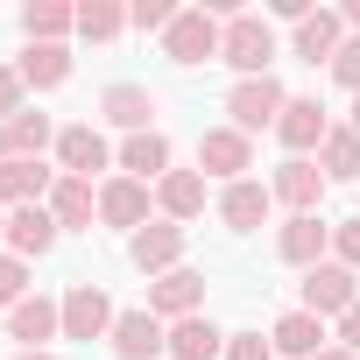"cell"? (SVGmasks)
<instances>
[{"label":"cell","mask_w":360,"mask_h":360,"mask_svg":"<svg viewBox=\"0 0 360 360\" xmlns=\"http://www.w3.org/2000/svg\"><path fill=\"white\" fill-rule=\"evenodd\" d=\"M219 43H226V29L205 8H176V22L162 29V57L169 64H205V57H219Z\"/></svg>","instance_id":"1"},{"label":"cell","mask_w":360,"mask_h":360,"mask_svg":"<svg viewBox=\"0 0 360 360\" xmlns=\"http://www.w3.org/2000/svg\"><path fill=\"white\" fill-rule=\"evenodd\" d=\"M219 57H226L240 78H269V57H276V29H269L262 15H233V22H226V43H219Z\"/></svg>","instance_id":"2"},{"label":"cell","mask_w":360,"mask_h":360,"mask_svg":"<svg viewBox=\"0 0 360 360\" xmlns=\"http://www.w3.org/2000/svg\"><path fill=\"white\" fill-rule=\"evenodd\" d=\"M283 106H290V92H283L276 78H240V85L226 92V113H233V127H240L248 141H255V127H276Z\"/></svg>","instance_id":"3"},{"label":"cell","mask_w":360,"mask_h":360,"mask_svg":"<svg viewBox=\"0 0 360 360\" xmlns=\"http://www.w3.org/2000/svg\"><path fill=\"white\" fill-rule=\"evenodd\" d=\"M198 169L240 184V169H255V141H248L240 127H205V134H198Z\"/></svg>","instance_id":"4"},{"label":"cell","mask_w":360,"mask_h":360,"mask_svg":"<svg viewBox=\"0 0 360 360\" xmlns=\"http://www.w3.org/2000/svg\"><path fill=\"white\" fill-rule=\"evenodd\" d=\"M353 304H360V283H353V269H339V262H318V269L304 276V311H311V318H332V311L346 318Z\"/></svg>","instance_id":"5"},{"label":"cell","mask_w":360,"mask_h":360,"mask_svg":"<svg viewBox=\"0 0 360 360\" xmlns=\"http://www.w3.org/2000/svg\"><path fill=\"white\" fill-rule=\"evenodd\" d=\"M113 304H106V290L99 283H78L71 297H64V339H106L113 332Z\"/></svg>","instance_id":"6"},{"label":"cell","mask_w":360,"mask_h":360,"mask_svg":"<svg viewBox=\"0 0 360 360\" xmlns=\"http://www.w3.org/2000/svg\"><path fill=\"white\" fill-rule=\"evenodd\" d=\"M198 304H205V276L198 269H169V276H155V290H148V311L155 318H198Z\"/></svg>","instance_id":"7"},{"label":"cell","mask_w":360,"mask_h":360,"mask_svg":"<svg viewBox=\"0 0 360 360\" xmlns=\"http://www.w3.org/2000/svg\"><path fill=\"white\" fill-rule=\"evenodd\" d=\"M106 339H113V353H120V360H155V353L169 346V332H162V318H155V311H120Z\"/></svg>","instance_id":"8"},{"label":"cell","mask_w":360,"mask_h":360,"mask_svg":"<svg viewBox=\"0 0 360 360\" xmlns=\"http://www.w3.org/2000/svg\"><path fill=\"white\" fill-rule=\"evenodd\" d=\"M269 191H276V198L304 219V212H318V198H325V169H318L311 155H290V162L276 169V184H269Z\"/></svg>","instance_id":"9"},{"label":"cell","mask_w":360,"mask_h":360,"mask_svg":"<svg viewBox=\"0 0 360 360\" xmlns=\"http://www.w3.org/2000/svg\"><path fill=\"white\" fill-rule=\"evenodd\" d=\"M127 255H134V269L169 276V269H176V255H184V226H176V219H155V226H141V233L127 240Z\"/></svg>","instance_id":"10"},{"label":"cell","mask_w":360,"mask_h":360,"mask_svg":"<svg viewBox=\"0 0 360 360\" xmlns=\"http://www.w3.org/2000/svg\"><path fill=\"white\" fill-rule=\"evenodd\" d=\"M57 162H64V176H85V184H92V169H106V162H113V148H106V134H99V127H85V120H78V127H64V134H57Z\"/></svg>","instance_id":"11"},{"label":"cell","mask_w":360,"mask_h":360,"mask_svg":"<svg viewBox=\"0 0 360 360\" xmlns=\"http://www.w3.org/2000/svg\"><path fill=\"white\" fill-rule=\"evenodd\" d=\"M276 134H283V148H290V155H311V148H325L332 120H325V106H318V99H290V106H283V120H276Z\"/></svg>","instance_id":"12"},{"label":"cell","mask_w":360,"mask_h":360,"mask_svg":"<svg viewBox=\"0 0 360 360\" xmlns=\"http://www.w3.org/2000/svg\"><path fill=\"white\" fill-rule=\"evenodd\" d=\"M8 332L22 339V353H43V339L64 332V304H50V297H22V304L8 311Z\"/></svg>","instance_id":"13"},{"label":"cell","mask_w":360,"mask_h":360,"mask_svg":"<svg viewBox=\"0 0 360 360\" xmlns=\"http://www.w3.org/2000/svg\"><path fill=\"white\" fill-rule=\"evenodd\" d=\"M99 219L106 226H148V184L141 176H113V184H99Z\"/></svg>","instance_id":"14"},{"label":"cell","mask_w":360,"mask_h":360,"mask_svg":"<svg viewBox=\"0 0 360 360\" xmlns=\"http://www.w3.org/2000/svg\"><path fill=\"white\" fill-rule=\"evenodd\" d=\"M8 248L29 262V255H50L57 248V219H50V205H15L8 212Z\"/></svg>","instance_id":"15"},{"label":"cell","mask_w":360,"mask_h":360,"mask_svg":"<svg viewBox=\"0 0 360 360\" xmlns=\"http://www.w3.org/2000/svg\"><path fill=\"white\" fill-rule=\"evenodd\" d=\"M50 148V113H15L0 120V162H36Z\"/></svg>","instance_id":"16"},{"label":"cell","mask_w":360,"mask_h":360,"mask_svg":"<svg viewBox=\"0 0 360 360\" xmlns=\"http://www.w3.org/2000/svg\"><path fill=\"white\" fill-rule=\"evenodd\" d=\"M50 184H57V176L43 169V155H36V162H0V205H8V212H15V205H43Z\"/></svg>","instance_id":"17"},{"label":"cell","mask_w":360,"mask_h":360,"mask_svg":"<svg viewBox=\"0 0 360 360\" xmlns=\"http://www.w3.org/2000/svg\"><path fill=\"white\" fill-rule=\"evenodd\" d=\"M269 184H255V176H240V184H226V198H219V219L233 226V233H255L262 219H269Z\"/></svg>","instance_id":"18"},{"label":"cell","mask_w":360,"mask_h":360,"mask_svg":"<svg viewBox=\"0 0 360 360\" xmlns=\"http://www.w3.org/2000/svg\"><path fill=\"white\" fill-rule=\"evenodd\" d=\"M276 248H283V262H297V269L311 276V269H318V255L332 248V226H325L318 212H304V219H290V226H283V240H276Z\"/></svg>","instance_id":"19"},{"label":"cell","mask_w":360,"mask_h":360,"mask_svg":"<svg viewBox=\"0 0 360 360\" xmlns=\"http://www.w3.org/2000/svg\"><path fill=\"white\" fill-rule=\"evenodd\" d=\"M269 346H276V353H290V360H318V353H325V318H311V311H290V318H276Z\"/></svg>","instance_id":"20"},{"label":"cell","mask_w":360,"mask_h":360,"mask_svg":"<svg viewBox=\"0 0 360 360\" xmlns=\"http://www.w3.org/2000/svg\"><path fill=\"white\" fill-rule=\"evenodd\" d=\"M339 43H346V15L318 8L311 22H297V57H311V64H332V57H339Z\"/></svg>","instance_id":"21"},{"label":"cell","mask_w":360,"mask_h":360,"mask_svg":"<svg viewBox=\"0 0 360 360\" xmlns=\"http://www.w3.org/2000/svg\"><path fill=\"white\" fill-rule=\"evenodd\" d=\"M99 113H106L113 127H127V134H148V113H155V92H148V85H106Z\"/></svg>","instance_id":"22"},{"label":"cell","mask_w":360,"mask_h":360,"mask_svg":"<svg viewBox=\"0 0 360 360\" xmlns=\"http://www.w3.org/2000/svg\"><path fill=\"white\" fill-rule=\"evenodd\" d=\"M212 353H226V332L212 318H176L169 325V360H212Z\"/></svg>","instance_id":"23"},{"label":"cell","mask_w":360,"mask_h":360,"mask_svg":"<svg viewBox=\"0 0 360 360\" xmlns=\"http://www.w3.org/2000/svg\"><path fill=\"white\" fill-rule=\"evenodd\" d=\"M43 205H50V219H57V226H92V212H99V198H92L85 176H57Z\"/></svg>","instance_id":"24"},{"label":"cell","mask_w":360,"mask_h":360,"mask_svg":"<svg viewBox=\"0 0 360 360\" xmlns=\"http://www.w3.org/2000/svg\"><path fill=\"white\" fill-rule=\"evenodd\" d=\"M15 71H22V85L50 92V85H64V78H71V50H64V43H29Z\"/></svg>","instance_id":"25"},{"label":"cell","mask_w":360,"mask_h":360,"mask_svg":"<svg viewBox=\"0 0 360 360\" xmlns=\"http://www.w3.org/2000/svg\"><path fill=\"white\" fill-rule=\"evenodd\" d=\"M155 198H162L169 219H198V212H205V176H198V169H169L162 184H155Z\"/></svg>","instance_id":"26"},{"label":"cell","mask_w":360,"mask_h":360,"mask_svg":"<svg viewBox=\"0 0 360 360\" xmlns=\"http://www.w3.org/2000/svg\"><path fill=\"white\" fill-rule=\"evenodd\" d=\"M120 169L127 176H141V184H148V176H169V141L148 127V134H127L120 141Z\"/></svg>","instance_id":"27"},{"label":"cell","mask_w":360,"mask_h":360,"mask_svg":"<svg viewBox=\"0 0 360 360\" xmlns=\"http://www.w3.org/2000/svg\"><path fill=\"white\" fill-rule=\"evenodd\" d=\"M318 162H325V184H332V176H360V134L353 127H332L325 148H318Z\"/></svg>","instance_id":"28"},{"label":"cell","mask_w":360,"mask_h":360,"mask_svg":"<svg viewBox=\"0 0 360 360\" xmlns=\"http://www.w3.org/2000/svg\"><path fill=\"white\" fill-rule=\"evenodd\" d=\"M22 29H29V43H57L64 29H78V8H57V0H36V8L22 15Z\"/></svg>","instance_id":"29"},{"label":"cell","mask_w":360,"mask_h":360,"mask_svg":"<svg viewBox=\"0 0 360 360\" xmlns=\"http://www.w3.org/2000/svg\"><path fill=\"white\" fill-rule=\"evenodd\" d=\"M120 29H127V15L113 8V0H85V8H78V36L85 43H113Z\"/></svg>","instance_id":"30"},{"label":"cell","mask_w":360,"mask_h":360,"mask_svg":"<svg viewBox=\"0 0 360 360\" xmlns=\"http://www.w3.org/2000/svg\"><path fill=\"white\" fill-rule=\"evenodd\" d=\"M22 290H29V262L22 255H0V311H15Z\"/></svg>","instance_id":"31"},{"label":"cell","mask_w":360,"mask_h":360,"mask_svg":"<svg viewBox=\"0 0 360 360\" xmlns=\"http://www.w3.org/2000/svg\"><path fill=\"white\" fill-rule=\"evenodd\" d=\"M127 22L148 36V29H169V22H176V8H169V0H134V8H127Z\"/></svg>","instance_id":"32"},{"label":"cell","mask_w":360,"mask_h":360,"mask_svg":"<svg viewBox=\"0 0 360 360\" xmlns=\"http://www.w3.org/2000/svg\"><path fill=\"white\" fill-rule=\"evenodd\" d=\"M332 255H339V269H360V219L332 226Z\"/></svg>","instance_id":"33"},{"label":"cell","mask_w":360,"mask_h":360,"mask_svg":"<svg viewBox=\"0 0 360 360\" xmlns=\"http://www.w3.org/2000/svg\"><path fill=\"white\" fill-rule=\"evenodd\" d=\"M226 360H276V346L262 332H226Z\"/></svg>","instance_id":"34"},{"label":"cell","mask_w":360,"mask_h":360,"mask_svg":"<svg viewBox=\"0 0 360 360\" xmlns=\"http://www.w3.org/2000/svg\"><path fill=\"white\" fill-rule=\"evenodd\" d=\"M332 78H339L346 92H360V36H346V43H339V57H332Z\"/></svg>","instance_id":"35"},{"label":"cell","mask_w":360,"mask_h":360,"mask_svg":"<svg viewBox=\"0 0 360 360\" xmlns=\"http://www.w3.org/2000/svg\"><path fill=\"white\" fill-rule=\"evenodd\" d=\"M15 113H22V71L0 64V120H15Z\"/></svg>","instance_id":"36"},{"label":"cell","mask_w":360,"mask_h":360,"mask_svg":"<svg viewBox=\"0 0 360 360\" xmlns=\"http://www.w3.org/2000/svg\"><path fill=\"white\" fill-rule=\"evenodd\" d=\"M339 346H346V353H360V304L339 318Z\"/></svg>","instance_id":"37"},{"label":"cell","mask_w":360,"mask_h":360,"mask_svg":"<svg viewBox=\"0 0 360 360\" xmlns=\"http://www.w3.org/2000/svg\"><path fill=\"white\" fill-rule=\"evenodd\" d=\"M346 29H360V0H346Z\"/></svg>","instance_id":"38"},{"label":"cell","mask_w":360,"mask_h":360,"mask_svg":"<svg viewBox=\"0 0 360 360\" xmlns=\"http://www.w3.org/2000/svg\"><path fill=\"white\" fill-rule=\"evenodd\" d=\"M318 360H353V353H346V346H325V353H318Z\"/></svg>","instance_id":"39"},{"label":"cell","mask_w":360,"mask_h":360,"mask_svg":"<svg viewBox=\"0 0 360 360\" xmlns=\"http://www.w3.org/2000/svg\"><path fill=\"white\" fill-rule=\"evenodd\" d=\"M353 134H360V92H353Z\"/></svg>","instance_id":"40"},{"label":"cell","mask_w":360,"mask_h":360,"mask_svg":"<svg viewBox=\"0 0 360 360\" xmlns=\"http://www.w3.org/2000/svg\"><path fill=\"white\" fill-rule=\"evenodd\" d=\"M15 360H50V353H15Z\"/></svg>","instance_id":"41"},{"label":"cell","mask_w":360,"mask_h":360,"mask_svg":"<svg viewBox=\"0 0 360 360\" xmlns=\"http://www.w3.org/2000/svg\"><path fill=\"white\" fill-rule=\"evenodd\" d=\"M0 240H8V212H0Z\"/></svg>","instance_id":"42"}]
</instances>
